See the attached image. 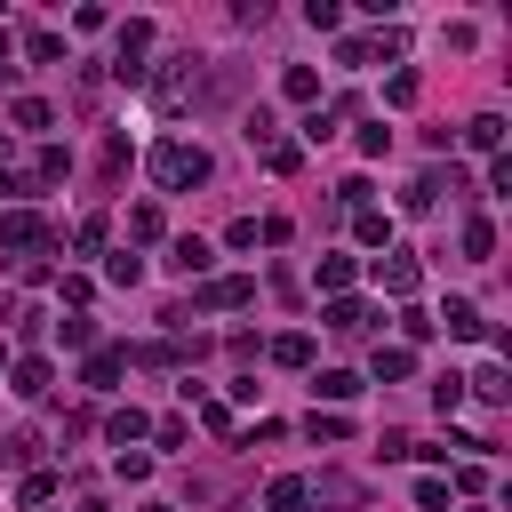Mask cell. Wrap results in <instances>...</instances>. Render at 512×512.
<instances>
[{
	"instance_id": "obj_20",
	"label": "cell",
	"mask_w": 512,
	"mask_h": 512,
	"mask_svg": "<svg viewBox=\"0 0 512 512\" xmlns=\"http://www.w3.org/2000/svg\"><path fill=\"white\" fill-rule=\"evenodd\" d=\"M8 120H16L24 136H40V128H48V104H40V96H16V104H8Z\"/></svg>"
},
{
	"instance_id": "obj_33",
	"label": "cell",
	"mask_w": 512,
	"mask_h": 512,
	"mask_svg": "<svg viewBox=\"0 0 512 512\" xmlns=\"http://www.w3.org/2000/svg\"><path fill=\"white\" fill-rule=\"evenodd\" d=\"M344 432H352V424H344V416H336V408H328V416H320V408H312V440H344Z\"/></svg>"
},
{
	"instance_id": "obj_23",
	"label": "cell",
	"mask_w": 512,
	"mask_h": 512,
	"mask_svg": "<svg viewBox=\"0 0 512 512\" xmlns=\"http://www.w3.org/2000/svg\"><path fill=\"white\" fill-rule=\"evenodd\" d=\"M104 280H120V288H136V280H144V256H136V248H120V256L104 264Z\"/></svg>"
},
{
	"instance_id": "obj_17",
	"label": "cell",
	"mask_w": 512,
	"mask_h": 512,
	"mask_svg": "<svg viewBox=\"0 0 512 512\" xmlns=\"http://www.w3.org/2000/svg\"><path fill=\"white\" fill-rule=\"evenodd\" d=\"M352 232H360L368 248H384V240H392V216H384V208H352Z\"/></svg>"
},
{
	"instance_id": "obj_5",
	"label": "cell",
	"mask_w": 512,
	"mask_h": 512,
	"mask_svg": "<svg viewBox=\"0 0 512 512\" xmlns=\"http://www.w3.org/2000/svg\"><path fill=\"white\" fill-rule=\"evenodd\" d=\"M48 384H56V368H48V360H40V352H32V360H16V368H8V392H16V400H40V392H48Z\"/></svg>"
},
{
	"instance_id": "obj_18",
	"label": "cell",
	"mask_w": 512,
	"mask_h": 512,
	"mask_svg": "<svg viewBox=\"0 0 512 512\" xmlns=\"http://www.w3.org/2000/svg\"><path fill=\"white\" fill-rule=\"evenodd\" d=\"M408 368H416V352H408V344H376V376H384V384H400Z\"/></svg>"
},
{
	"instance_id": "obj_12",
	"label": "cell",
	"mask_w": 512,
	"mask_h": 512,
	"mask_svg": "<svg viewBox=\"0 0 512 512\" xmlns=\"http://www.w3.org/2000/svg\"><path fill=\"white\" fill-rule=\"evenodd\" d=\"M448 336H488V320H480V304H464V296H448Z\"/></svg>"
},
{
	"instance_id": "obj_24",
	"label": "cell",
	"mask_w": 512,
	"mask_h": 512,
	"mask_svg": "<svg viewBox=\"0 0 512 512\" xmlns=\"http://www.w3.org/2000/svg\"><path fill=\"white\" fill-rule=\"evenodd\" d=\"M272 360H280V368H304V360H312V336H272Z\"/></svg>"
},
{
	"instance_id": "obj_6",
	"label": "cell",
	"mask_w": 512,
	"mask_h": 512,
	"mask_svg": "<svg viewBox=\"0 0 512 512\" xmlns=\"http://www.w3.org/2000/svg\"><path fill=\"white\" fill-rule=\"evenodd\" d=\"M120 368H128V352H104V344H96V352H88V368H80V384H88V392H112V384H120Z\"/></svg>"
},
{
	"instance_id": "obj_28",
	"label": "cell",
	"mask_w": 512,
	"mask_h": 512,
	"mask_svg": "<svg viewBox=\"0 0 512 512\" xmlns=\"http://www.w3.org/2000/svg\"><path fill=\"white\" fill-rule=\"evenodd\" d=\"M432 400H440V416H456V408H464V376H440V384H432Z\"/></svg>"
},
{
	"instance_id": "obj_3",
	"label": "cell",
	"mask_w": 512,
	"mask_h": 512,
	"mask_svg": "<svg viewBox=\"0 0 512 512\" xmlns=\"http://www.w3.org/2000/svg\"><path fill=\"white\" fill-rule=\"evenodd\" d=\"M416 280H424V272H416L408 248H384V256H376V288H384V296H416Z\"/></svg>"
},
{
	"instance_id": "obj_36",
	"label": "cell",
	"mask_w": 512,
	"mask_h": 512,
	"mask_svg": "<svg viewBox=\"0 0 512 512\" xmlns=\"http://www.w3.org/2000/svg\"><path fill=\"white\" fill-rule=\"evenodd\" d=\"M80 512H112V504H104V496H88V504H80Z\"/></svg>"
},
{
	"instance_id": "obj_32",
	"label": "cell",
	"mask_w": 512,
	"mask_h": 512,
	"mask_svg": "<svg viewBox=\"0 0 512 512\" xmlns=\"http://www.w3.org/2000/svg\"><path fill=\"white\" fill-rule=\"evenodd\" d=\"M128 232H136V240H160V208H152V200H144V208H136V216H128Z\"/></svg>"
},
{
	"instance_id": "obj_9",
	"label": "cell",
	"mask_w": 512,
	"mask_h": 512,
	"mask_svg": "<svg viewBox=\"0 0 512 512\" xmlns=\"http://www.w3.org/2000/svg\"><path fill=\"white\" fill-rule=\"evenodd\" d=\"M320 320H328L336 336H360V328H368V304H352V296H328V312H320Z\"/></svg>"
},
{
	"instance_id": "obj_8",
	"label": "cell",
	"mask_w": 512,
	"mask_h": 512,
	"mask_svg": "<svg viewBox=\"0 0 512 512\" xmlns=\"http://www.w3.org/2000/svg\"><path fill=\"white\" fill-rule=\"evenodd\" d=\"M208 256H216L208 240H176V248H168V272H184V280H200V272H208Z\"/></svg>"
},
{
	"instance_id": "obj_26",
	"label": "cell",
	"mask_w": 512,
	"mask_h": 512,
	"mask_svg": "<svg viewBox=\"0 0 512 512\" xmlns=\"http://www.w3.org/2000/svg\"><path fill=\"white\" fill-rule=\"evenodd\" d=\"M296 160H304V152H296V144H280V136H272V144H264V168H272V176H288V168H296Z\"/></svg>"
},
{
	"instance_id": "obj_35",
	"label": "cell",
	"mask_w": 512,
	"mask_h": 512,
	"mask_svg": "<svg viewBox=\"0 0 512 512\" xmlns=\"http://www.w3.org/2000/svg\"><path fill=\"white\" fill-rule=\"evenodd\" d=\"M0 200H16V176H8V168H0Z\"/></svg>"
},
{
	"instance_id": "obj_39",
	"label": "cell",
	"mask_w": 512,
	"mask_h": 512,
	"mask_svg": "<svg viewBox=\"0 0 512 512\" xmlns=\"http://www.w3.org/2000/svg\"><path fill=\"white\" fill-rule=\"evenodd\" d=\"M0 360H8V352H0Z\"/></svg>"
},
{
	"instance_id": "obj_25",
	"label": "cell",
	"mask_w": 512,
	"mask_h": 512,
	"mask_svg": "<svg viewBox=\"0 0 512 512\" xmlns=\"http://www.w3.org/2000/svg\"><path fill=\"white\" fill-rule=\"evenodd\" d=\"M24 56H32V64H56L64 40H56V32H24Z\"/></svg>"
},
{
	"instance_id": "obj_11",
	"label": "cell",
	"mask_w": 512,
	"mask_h": 512,
	"mask_svg": "<svg viewBox=\"0 0 512 512\" xmlns=\"http://www.w3.org/2000/svg\"><path fill=\"white\" fill-rule=\"evenodd\" d=\"M464 256H472V264L496 256V224H488V216H464Z\"/></svg>"
},
{
	"instance_id": "obj_21",
	"label": "cell",
	"mask_w": 512,
	"mask_h": 512,
	"mask_svg": "<svg viewBox=\"0 0 512 512\" xmlns=\"http://www.w3.org/2000/svg\"><path fill=\"white\" fill-rule=\"evenodd\" d=\"M312 280H320L328 296H344V288H352V256H320V272H312Z\"/></svg>"
},
{
	"instance_id": "obj_4",
	"label": "cell",
	"mask_w": 512,
	"mask_h": 512,
	"mask_svg": "<svg viewBox=\"0 0 512 512\" xmlns=\"http://www.w3.org/2000/svg\"><path fill=\"white\" fill-rule=\"evenodd\" d=\"M248 296H256V280H200L192 304H200V312H232V304H248Z\"/></svg>"
},
{
	"instance_id": "obj_1",
	"label": "cell",
	"mask_w": 512,
	"mask_h": 512,
	"mask_svg": "<svg viewBox=\"0 0 512 512\" xmlns=\"http://www.w3.org/2000/svg\"><path fill=\"white\" fill-rule=\"evenodd\" d=\"M144 168H152V184H160V192H184V184H208V152H200V144H184V136H160Z\"/></svg>"
},
{
	"instance_id": "obj_38",
	"label": "cell",
	"mask_w": 512,
	"mask_h": 512,
	"mask_svg": "<svg viewBox=\"0 0 512 512\" xmlns=\"http://www.w3.org/2000/svg\"><path fill=\"white\" fill-rule=\"evenodd\" d=\"M472 512H480V504H472Z\"/></svg>"
},
{
	"instance_id": "obj_34",
	"label": "cell",
	"mask_w": 512,
	"mask_h": 512,
	"mask_svg": "<svg viewBox=\"0 0 512 512\" xmlns=\"http://www.w3.org/2000/svg\"><path fill=\"white\" fill-rule=\"evenodd\" d=\"M416 504L424 512H448V480H416Z\"/></svg>"
},
{
	"instance_id": "obj_37",
	"label": "cell",
	"mask_w": 512,
	"mask_h": 512,
	"mask_svg": "<svg viewBox=\"0 0 512 512\" xmlns=\"http://www.w3.org/2000/svg\"><path fill=\"white\" fill-rule=\"evenodd\" d=\"M144 512H168V504H144Z\"/></svg>"
},
{
	"instance_id": "obj_10",
	"label": "cell",
	"mask_w": 512,
	"mask_h": 512,
	"mask_svg": "<svg viewBox=\"0 0 512 512\" xmlns=\"http://www.w3.org/2000/svg\"><path fill=\"white\" fill-rule=\"evenodd\" d=\"M464 144H472V152H504V120H496V112L464 120Z\"/></svg>"
},
{
	"instance_id": "obj_22",
	"label": "cell",
	"mask_w": 512,
	"mask_h": 512,
	"mask_svg": "<svg viewBox=\"0 0 512 512\" xmlns=\"http://www.w3.org/2000/svg\"><path fill=\"white\" fill-rule=\"evenodd\" d=\"M56 336H64L72 352H96V320H88V312H72V320H56Z\"/></svg>"
},
{
	"instance_id": "obj_27",
	"label": "cell",
	"mask_w": 512,
	"mask_h": 512,
	"mask_svg": "<svg viewBox=\"0 0 512 512\" xmlns=\"http://www.w3.org/2000/svg\"><path fill=\"white\" fill-rule=\"evenodd\" d=\"M432 328H440L432 312H400V336H408V344H432Z\"/></svg>"
},
{
	"instance_id": "obj_19",
	"label": "cell",
	"mask_w": 512,
	"mask_h": 512,
	"mask_svg": "<svg viewBox=\"0 0 512 512\" xmlns=\"http://www.w3.org/2000/svg\"><path fill=\"white\" fill-rule=\"evenodd\" d=\"M312 392H320V400H352V392H360V376H352V368H320V376H312Z\"/></svg>"
},
{
	"instance_id": "obj_16",
	"label": "cell",
	"mask_w": 512,
	"mask_h": 512,
	"mask_svg": "<svg viewBox=\"0 0 512 512\" xmlns=\"http://www.w3.org/2000/svg\"><path fill=\"white\" fill-rule=\"evenodd\" d=\"M64 168H72V152H64V144H40V160H32V184H64Z\"/></svg>"
},
{
	"instance_id": "obj_14",
	"label": "cell",
	"mask_w": 512,
	"mask_h": 512,
	"mask_svg": "<svg viewBox=\"0 0 512 512\" xmlns=\"http://www.w3.org/2000/svg\"><path fill=\"white\" fill-rule=\"evenodd\" d=\"M304 504H312L304 480H272V488H264V512H304Z\"/></svg>"
},
{
	"instance_id": "obj_7",
	"label": "cell",
	"mask_w": 512,
	"mask_h": 512,
	"mask_svg": "<svg viewBox=\"0 0 512 512\" xmlns=\"http://www.w3.org/2000/svg\"><path fill=\"white\" fill-rule=\"evenodd\" d=\"M144 432H152V416H144V408H136V400H128V408H112V416H104V440H112V448H128V440H144Z\"/></svg>"
},
{
	"instance_id": "obj_15",
	"label": "cell",
	"mask_w": 512,
	"mask_h": 512,
	"mask_svg": "<svg viewBox=\"0 0 512 512\" xmlns=\"http://www.w3.org/2000/svg\"><path fill=\"white\" fill-rule=\"evenodd\" d=\"M280 96L312 104V96H320V72H312V64H288V72H280Z\"/></svg>"
},
{
	"instance_id": "obj_29",
	"label": "cell",
	"mask_w": 512,
	"mask_h": 512,
	"mask_svg": "<svg viewBox=\"0 0 512 512\" xmlns=\"http://www.w3.org/2000/svg\"><path fill=\"white\" fill-rule=\"evenodd\" d=\"M304 16H312V32H336V24H344V8H336V0H312Z\"/></svg>"
},
{
	"instance_id": "obj_13",
	"label": "cell",
	"mask_w": 512,
	"mask_h": 512,
	"mask_svg": "<svg viewBox=\"0 0 512 512\" xmlns=\"http://www.w3.org/2000/svg\"><path fill=\"white\" fill-rule=\"evenodd\" d=\"M464 392H480L488 408H504V400H512V384H504V368H496V360H488L480 376H464Z\"/></svg>"
},
{
	"instance_id": "obj_2",
	"label": "cell",
	"mask_w": 512,
	"mask_h": 512,
	"mask_svg": "<svg viewBox=\"0 0 512 512\" xmlns=\"http://www.w3.org/2000/svg\"><path fill=\"white\" fill-rule=\"evenodd\" d=\"M0 248H16V256H40V248H48V224H40L32 208H0Z\"/></svg>"
},
{
	"instance_id": "obj_30",
	"label": "cell",
	"mask_w": 512,
	"mask_h": 512,
	"mask_svg": "<svg viewBox=\"0 0 512 512\" xmlns=\"http://www.w3.org/2000/svg\"><path fill=\"white\" fill-rule=\"evenodd\" d=\"M416 88H424L416 72H392V80H384V96H392V104H416Z\"/></svg>"
},
{
	"instance_id": "obj_31",
	"label": "cell",
	"mask_w": 512,
	"mask_h": 512,
	"mask_svg": "<svg viewBox=\"0 0 512 512\" xmlns=\"http://www.w3.org/2000/svg\"><path fill=\"white\" fill-rule=\"evenodd\" d=\"M384 144H392V128H384V120H368V128H360V152H368V160H384Z\"/></svg>"
}]
</instances>
